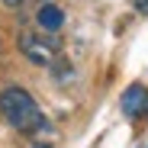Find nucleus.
I'll return each mask as SVG.
<instances>
[{"instance_id": "1", "label": "nucleus", "mask_w": 148, "mask_h": 148, "mask_svg": "<svg viewBox=\"0 0 148 148\" xmlns=\"http://www.w3.org/2000/svg\"><path fill=\"white\" fill-rule=\"evenodd\" d=\"M0 113H3V119L16 132H36V129L45 126L39 103L32 100V93H26L23 87H7L0 93Z\"/></svg>"}, {"instance_id": "2", "label": "nucleus", "mask_w": 148, "mask_h": 148, "mask_svg": "<svg viewBox=\"0 0 148 148\" xmlns=\"http://www.w3.org/2000/svg\"><path fill=\"white\" fill-rule=\"evenodd\" d=\"M52 45H55V39H39L36 32H23L19 36V48L32 64H48L52 61Z\"/></svg>"}, {"instance_id": "3", "label": "nucleus", "mask_w": 148, "mask_h": 148, "mask_svg": "<svg viewBox=\"0 0 148 148\" xmlns=\"http://www.w3.org/2000/svg\"><path fill=\"white\" fill-rule=\"evenodd\" d=\"M122 113H126L129 119H138L148 113V87L145 84H132L126 93H122V100H119Z\"/></svg>"}, {"instance_id": "4", "label": "nucleus", "mask_w": 148, "mask_h": 148, "mask_svg": "<svg viewBox=\"0 0 148 148\" xmlns=\"http://www.w3.org/2000/svg\"><path fill=\"white\" fill-rule=\"evenodd\" d=\"M61 23H64L61 7H55V3H45V7L39 10V26H42L45 32H58V29H61Z\"/></svg>"}, {"instance_id": "5", "label": "nucleus", "mask_w": 148, "mask_h": 148, "mask_svg": "<svg viewBox=\"0 0 148 148\" xmlns=\"http://www.w3.org/2000/svg\"><path fill=\"white\" fill-rule=\"evenodd\" d=\"M135 10H142V13H148V0H135Z\"/></svg>"}, {"instance_id": "6", "label": "nucleus", "mask_w": 148, "mask_h": 148, "mask_svg": "<svg viewBox=\"0 0 148 148\" xmlns=\"http://www.w3.org/2000/svg\"><path fill=\"white\" fill-rule=\"evenodd\" d=\"M3 3H7V7H19V3H23V0H3Z\"/></svg>"}, {"instance_id": "7", "label": "nucleus", "mask_w": 148, "mask_h": 148, "mask_svg": "<svg viewBox=\"0 0 148 148\" xmlns=\"http://www.w3.org/2000/svg\"><path fill=\"white\" fill-rule=\"evenodd\" d=\"M36 148H45V145H36Z\"/></svg>"}]
</instances>
